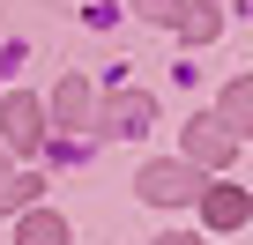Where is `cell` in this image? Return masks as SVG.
Segmentation results:
<instances>
[{"label": "cell", "instance_id": "cell-6", "mask_svg": "<svg viewBox=\"0 0 253 245\" xmlns=\"http://www.w3.org/2000/svg\"><path fill=\"white\" fill-rule=\"evenodd\" d=\"M52 119H60V127H89V119H97V89H89L82 74H67V82L52 89Z\"/></svg>", "mask_w": 253, "mask_h": 245}, {"label": "cell", "instance_id": "cell-2", "mask_svg": "<svg viewBox=\"0 0 253 245\" xmlns=\"http://www.w3.org/2000/svg\"><path fill=\"white\" fill-rule=\"evenodd\" d=\"M134 186H142V201L171 208V201H194V193H201V171H194V164H149Z\"/></svg>", "mask_w": 253, "mask_h": 245}, {"label": "cell", "instance_id": "cell-3", "mask_svg": "<svg viewBox=\"0 0 253 245\" xmlns=\"http://www.w3.org/2000/svg\"><path fill=\"white\" fill-rule=\"evenodd\" d=\"M231 156H238V141L216 127V119H194V127H186V164L194 171H223Z\"/></svg>", "mask_w": 253, "mask_h": 245}, {"label": "cell", "instance_id": "cell-8", "mask_svg": "<svg viewBox=\"0 0 253 245\" xmlns=\"http://www.w3.org/2000/svg\"><path fill=\"white\" fill-rule=\"evenodd\" d=\"M15 245H67V223L45 215V208H30V215L15 223Z\"/></svg>", "mask_w": 253, "mask_h": 245}, {"label": "cell", "instance_id": "cell-1", "mask_svg": "<svg viewBox=\"0 0 253 245\" xmlns=\"http://www.w3.org/2000/svg\"><path fill=\"white\" fill-rule=\"evenodd\" d=\"M0 127H8V149H23V156H38L45 134H52V127H45V104L23 97V89H15V97H0Z\"/></svg>", "mask_w": 253, "mask_h": 245}, {"label": "cell", "instance_id": "cell-9", "mask_svg": "<svg viewBox=\"0 0 253 245\" xmlns=\"http://www.w3.org/2000/svg\"><path fill=\"white\" fill-rule=\"evenodd\" d=\"M216 30H223V15H216V8H179V37H186V45H209Z\"/></svg>", "mask_w": 253, "mask_h": 245}, {"label": "cell", "instance_id": "cell-7", "mask_svg": "<svg viewBox=\"0 0 253 245\" xmlns=\"http://www.w3.org/2000/svg\"><path fill=\"white\" fill-rule=\"evenodd\" d=\"M246 215H253V201H246L238 186H209V193H201V223H209V230H238Z\"/></svg>", "mask_w": 253, "mask_h": 245}, {"label": "cell", "instance_id": "cell-13", "mask_svg": "<svg viewBox=\"0 0 253 245\" xmlns=\"http://www.w3.org/2000/svg\"><path fill=\"white\" fill-rule=\"evenodd\" d=\"M0 178H8V156H0Z\"/></svg>", "mask_w": 253, "mask_h": 245}, {"label": "cell", "instance_id": "cell-4", "mask_svg": "<svg viewBox=\"0 0 253 245\" xmlns=\"http://www.w3.org/2000/svg\"><path fill=\"white\" fill-rule=\"evenodd\" d=\"M97 127H112V134H142V127H149V97H142V89L104 97V104H97Z\"/></svg>", "mask_w": 253, "mask_h": 245}, {"label": "cell", "instance_id": "cell-12", "mask_svg": "<svg viewBox=\"0 0 253 245\" xmlns=\"http://www.w3.org/2000/svg\"><path fill=\"white\" fill-rule=\"evenodd\" d=\"M149 245H201L194 230H164V238H149Z\"/></svg>", "mask_w": 253, "mask_h": 245}, {"label": "cell", "instance_id": "cell-10", "mask_svg": "<svg viewBox=\"0 0 253 245\" xmlns=\"http://www.w3.org/2000/svg\"><path fill=\"white\" fill-rule=\"evenodd\" d=\"M38 193H45V178H30V171H23V178H0V215H15V208H30Z\"/></svg>", "mask_w": 253, "mask_h": 245}, {"label": "cell", "instance_id": "cell-5", "mask_svg": "<svg viewBox=\"0 0 253 245\" xmlns=\"http://www.w3.org/2000/svg\"><path fill=\"white\" fill-rule=\"evenodd\" d=\"M216 127H223L231 141H246V134H253V74H238V82L223 89V104H216Z\"/></svg>", "mask_w": 253, "mask_h": 245}, {"label": "cell", "instance_id": "cell-11", "mask_svg": "<svg viewBox=\"0 0 253 245\" xmlns=\"http://www.w3.org/2000/svg\"><path fill=\"white\" fill-rule=\"evenodd\" d=\"M179 8H186V0H134L142 23H179Z\"/></svg>", "mask_w": 253, "mask_h": 245}]
</instances>
